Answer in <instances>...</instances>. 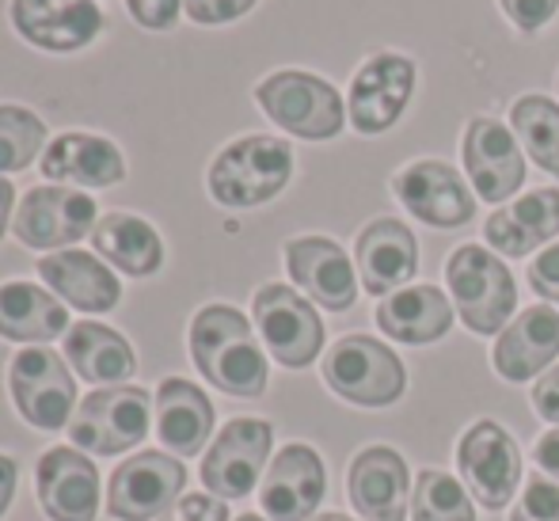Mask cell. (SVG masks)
Instances as JSON below:
<instances>
[{
  "label": "cell",
  "instance_id": "6da1fadb",
  "mask_svg": "<svg viewBox=\"0 0 559 521\" xmlns=\"http://www.w3.org/2000/svg\"><path fill=\"white\" fill-rule=\"evenodd\" d=\"M191 358L199 374L206 377L214 389L228 392V396L255 400L266 392V354L259 346L251 320L233 305H206L194 312L191 320Z\"/></svg>",
  "mask_w": 559,
  "mask_h": 521
},
{
  "label": "cell",
  "instance_id": "7a4b0ae2",
  "mask_svg": "<svg viewBox=\"0 0 559 521\" xmlns=\"http://www.w3.org/2000/svg\"><path fill=\"white\" fill-rule=\"evenodd\" d=\"M294 179V149L271 133H248L228 141L210 164L206 187L228 210H255L278 199Z\"/></svg>",
  "mask_w": 559,
  "mask_h": 521
},
{
  "label": "cell",
  "instance_id": "3957f363",
  "mask_svg": "<svg viewBox=\"0 0 559 521\" xmlns=\"http://www.w3.org/2000/svg\"><path fill=\"white\" fill-rule=\"evenodd\" d=\"M255 104L278 130L301 141H332L343 133L346 107L332 81L305 69H278L255 84Z\"/></svg>",
  "mask_w": 559,
  "mask_h": 521
},
{
  "label": "cell",
  "instance_id": "277c9868",
  "mask_svg": "<svg viewBox=\"0 0 559 521\" xmlns=\"http://www.w3.org/2000/svg\"><path fill=\"white\" fill-rule=\"evenodd\" d=\"M445 282L449 294H453L456 316L476 335L502 331L518 309L514 274L484 244H461L445 263Z\"/></svg>",
  "mask_w": 559,
  "mask_h": 521
},
{
  "label": "cell",
  "instance_id": "5b68a950",
  "mask_svg": "<svg viewBox=\"0 0 559 521\" xmlns=\"http://www.w3.org/2000/svg\"><path fill=\"white\" fill-rule=\"evenodd\" d=\"M324 381L346 404L392 407L407 392V369L373 335H343L324 358Z\"/></svg>",
  "mask_w": 559,
  "mask_h": 521
},
{
  "label": "cell",
  "instance_id": "8992f818",
  "mask_svg": "<svg viewBox=\"0 0 559 521\" xmlns=\"http://www.w3.org/2000/svg\"><path fill=\"white\" fill-rule=\"evenodd\" d=\"M456 469L464 476L468 495L484 510H507L522 487V449L514 434L495 418H479L456 441Z\"/></svg>",
  "mask_w": 559,
  "mask_h": 521
},
{
  "label": "cell",
  "instance_id": "52a82bcc",
  "mask_svg": "<svg viewBox=\"0 0 559 521\" xmlns=\"http://www.w3.org/2000/svg\"><path fill=\"white\" fill-rule=\"evenodd\" d=\"M148 392L138 384H107L76 404L69 438L81 453L118 457L148 434Z\"/></svg>",
  "mask_w": 559,
  "mask_h": 521
},
{
  "label": "cell",
  "instance_id": "ba28073f",
  "mask_svg": "<svg viewBox=\"0 0 559 521\" xmlns=\"http://www.w3.org/2000/svg\"><path fill=\"white\" fill-rule=\"evenodd\" d=\"M251 320L271 358L286 369H305L324 351V320L297 289L282 282H266L251 301Z\"/></svg>",
  "mask_w": 559,
  "mask_h": 521
},
{
  "label": "cell",
  "instance_id": "9c48e42d",
  "mask_svg": "<svg viewBox=\"0 0 559 521\" xmlns=\"http://www.w3.org/2000/svg\"><path fill=\"white\" fill-rule=\"evenodd\" d=\"M8 389L23 423L35 430H61L76 415V381L66 358L46 346H23L8 366Z\"/></svg>",
  "mask_w": 559,
  "mask_h": 521
},
{
  "label": "cell",
  "instance_id": "30bf717a",
  "mask_svg": "<svg viewBox=\"0 0 559 521\" xmlns=\"http://www.w3.org/2000/svg\"><path fill=\"white\" fill-rule=\"evenodd\" d=\"M415 81H419V69L404 54L381 50L366 58L350 81V96H346L350 126L361 138H377V133L392 130L412 104Z\"/></svg>",
  "mask_w": 559,
  "mask_h": 521
},
{
  "label": "cell",
  "instance_id": "8fae6325",
  "mask_svg": "<svg viewBox=\"0 0 559 521\" xmlns=\"http://www.w3.org/2000/svg\"><path fill=\"white\" fill-rule=\"evenodd\" d=\"M96 199L84 191H69L58 183L31 187L15 206L12 233L23 248L35 251H66L96 228Z\"/></svg>",
  "mask_w": 559,
  "mask_h": 521
},
{
  "label": "cell",
  "instance_id": "7c38bea8",
  "mask_svg": "<svg viewBox=\"0 0 559 521\" xmlns=\"http://www.w3.org/2000/svg\"><path fill=\"white\" fill-rule=\"evenodd\" d=\"M187 469L176 457L160 453V449H145V453L130 457L118 464L107 484V514L115 521H160L183 499Z\"/></svg>",
  "mask_w": 559,
  "mask_h": 521
},
{
  "label": "cell",
  "instance_id": "4fadbf2b",
  "mask_svg": "<svg viewBox=\"0 0 559 521\" xmlns=\"http://www.w3.org/2000/svg\"><path fill=\"white\" fill-rule=\"evenodd\" d=\"M274 446V426L266 418H233L222 426L202 461V484L217 499H243L255 492Z\"/></svg>",
  "mask_w": 559,
  "mask_h": 521
},
{
  "label": "cell",
  "instance_id": "5bb4252c",
  "mask_svg": "<svg viewBox=\"0 0 559 521\" xmlns=\"http://www.w3.org/2000/svg\"><path fill=\"white\" fill-rule=\"evenodd\" d=\"M461 161L476 199L491 202V206L510 202L525 183L522 141L499 118H472L461 138Z\"/></svg>",
  "mask_w": 559,
  "mask_h": 521
},
{
  "label": "cell",
  "instance_id": "9a60e30c",
  "mask_svg": "<svg viewBox=\"0 0 559 521\" xmlns=\"http://www.w3.org/2000/svg\"><path fill=\"white\" fill-rule=\"evenodd\" d=\"M392 194L430 228H461L476 217V194L445 161H415L392 176Z\"/></svg>",
  "mask_w": 559,
  "mask_h": 521
},
{
  "label": "cell",
  "instance_id": "2e32d148",
  "mask_svg": "<svg viewBox=\"0 0 559 521\" xmlns=\"http://www.w3.org/2000/svg\"><path fill=\"white\" fill-rule=\"evenodd\" d=\"M8 20L23 43L46 54H76L104 31L96 0H12Z\"/></svg>",
  "mask_w": 559,
  "mask_h": 521
},
{
  "label": "cell",
  "instance_id": "e0dca14e",
  "mask_svg": "<svg viewBox=\"0 0 559 521\" xmlns=\"http://www.w3.org/2000/svg\"><path fill=\"white\" fill-rule=\"evenodd\" d=\"M328 472L312 446L294 441L271 461L259 492V507L266 521H312L317 507L324 502Z\"/></svg>",
  "mask_w": 559,
  "mask_h": 521
},
{
  "label": "cell",
  "instance_id": "ac0fdd59",
  "mask_svg": "<svg viewBox=\"0 0 559 521\" xmlns=\"http://www.w3.org/2000/svg\"><path fill=\"white\" fill-rule=\"evenodd\" d=\"M35 492L53 521H96L99 514V472L76 446H53L38 457Z\"/></svg>",
  "mask_w": 559,
  "mask_h": 521
},
{
  "label": "cell",
  "instance_id": "d6986e66",
  "mask_svg": "<svg viewBox=\"0 0 559 521\" xmlns=\"http://www.w3.org/2000/svg\"><path fill=\"white\" fill-rule=\"evenodd\" d=\"M286 271L297 289L312 297L320 309L346 312L358 301V274L346 251L328 236H294L286 240Z\"/></svg>",
  "mask_w": 559,
  "mask_h": 521
},
{
  "label": "cell",
  "instance_id": "ffe728a7",
  "mask_svg": "<svg viewBox=\"0 0 559 521\" xmlns=\"http://www.w3.org/2000/svg\"><path fill=\"white\" fill-rule=\"evenodd\" d=\"M346 495L366 521H404L412 510L407 461L392 446L361 449L346 472Z\"/></svg>",
  "mask_w": 559,
  "mask_h": 521
},
{
  "label": "cell",
  "instance_id": "44dd1931",
  "mask_svg": "<svg viewBox=\"0 0 559 521\" xmlns=\"http://www.w3.org/2000/svg\"><path fill=\"white\" fill-rule=\"evenodd\" d=\"M354 263L366 294L389 297L404 289L419 271V240L415 233L396 217H377L354 240Z\"/></svg>",
  "mask_w": 559,
  "mask_h": 521
},
{
  "label": "cell",
  "instance_id": "7402d4cb",
  "mask_svg": "<svg viewBox=\"0 0 559 521\" xmlns=\"http://www.w3.org/2000/svg\"><path fill=\"white\" fill-rule=\"evenodd\" d=\"M559 358V312L552 305H533L518 312L499 331L491 351V366L502 381L525 384L537 374H548V366Z\"/></svg>",
  "mask_w": 559,
  "mask_h": 521
},
{
  "label": "cell",
  "instance_id": "603a6c76",
  "mask_svg": "<svg viewBox=\"0 0 559 521\" xmlns=\"http://www.w3.org/2000/svg\"><path fill=\"white\" fill-rule=\"evenodd\" d=\"M43 176L58 187H84V191H99V187H115L126 179V156L115 141L99 138V133H58L43 153Z\"/></svg>",
  "mask_w": 559,
  "mask_h": 521
},
{
  "label": "cell",
  "instance_id": "cb8c5ba5",
  "mask_svg": "<svg viewBox=\"0 0 559 521\" xmlns=\"http://www.w3.org/2000/svg\"><path fill=\"white\" fill-rule=\"evenodd\" d=\"M35 267H38V279L50 286V294H58L61 301L81 312H111L122 301V282L92 251H73V248L50 251Z\"/></svg>",
  "mask_w": 559,
  "mask_h": 521
},
{
  "label": "cell",
  "instance_id": "d4e9b609",
  "mask_svg": "<svg viewBox=\"0 0 559 521\" xmlns=\"http://www.w3.org/2000/svg\"><path fill=\"white\" fill-rule=\"evenodd\" d=\"M559 236V187H540L525 199L499 206L487 217L484 240L491 244L495 256L525 259L530 251L545 248Z\"/></svg>",
  "mask_w": 559,
  "mask_h": 521
},
{
  "label": "cell",
  "instance_id": "484cf974",
  "mask_svg": "<svg viewBox=\"0 0 559 521\" xmlns=\"http://www.w3.org/2000/svg\"><path fill=\"white\" fill-rule=\"evenodd\" d=\"M156 434L176 457H194L214 434V404L199 384L168 377L156 389Z\"/></svg>",
  "mask_w": 559,
  "mask_h": 521
},
{
  "label": "cell",
  "instance_id": "4316f807",
  "mask_svg": "<svg viewBox=\"0 0 559 521\" xmlns=\"http://www.w3.org/2000/svg\"><path fill=\"white\" fill-rule=\"evenodd\" d=\"M377 328L407 346H427L449 335L453 305L438 286H404L377 305Z\"/></svg>",
  "mask_w": 559,
  "mask_h": 521
},
{
  "label": "cell",
  "instance_id": "83f0119b",
  "mask_svg": "<svg viewBox=\"0 0 559 521\" xmlns=\"http://www.w3.org/2000/svg\"><path fill=\"white\" fill-rule=\"evenodd\" d=\"M92 248H96L99 259H107L115 271L130 274V279H148L164 267L160 233L138 213H104L92 228Z\"/></svg>",
  "mask_w": 559,
  "mask_h": 521
},
{
  "label": "cell",
  "instance_id": "f1b7e54d",
  "mask_svg": "<svg viewBox=\"0 0 559 521\" xmlns=\"http://www.w3.org/2000/svg\"><path fill=\"white\" fill-rule=\"evenodd\" d=\"M66 362L92 384H126L138 369L130 339L96 320H81L66 331Z\"/></svg>",
  "mask_w": 559,
  "mask_h": 521
},
{
  "label": "cell",
  "instance_id": "f546056e",
  "mask_svg": "<svg viewBox=\"0 0 559 521\" xmlns=\"http://www.w3.org/2000/svg\"><path fill=\"white\" fill-rule=\"evenodd\" d=\"M69 331V312L50 289L35 282L0 286V339L8 343H50Z\"/></svg>",
  "mask_w": 559,
  "mask_h": 521
},
{
  "label": "cell",
  "instance_id": "4dcf8cb0",
  "mask_svg": "<svg viewBox=\"0 0 559 521\" xmlns=\"http://www.w3.org/2000/svg\"><path fill=\"white\" fill-rule=\"evenodd\" d=\"M510 126L530 161L559 179V104L548 96H522L510 107Z\"/></svg>",
  "mask_w": 559,
  "mask_h": 521
},
{
  "label": "cell",
  "instance_id": "1f68e13d",
  "mask_svg": "<svg viewBox=\"0 0 559 521\" xmlns=\"http://www.w3.org/2000/svg\"><path fill=\"white\" fill-rule=\"evenodd\" d=\"M412 521H476L468 487L442 469H423L412 492Z\"/></svg>",
  "mask_w": 559,
  "mask_h": 521
},
{
  "label": "cell",
  "instance_id": "d6a6232c",
  "mask_svg": "<svg viewBox=\"0 0 559 521\" xmlns=\"http://www.w3.org/2000/svg\"><path fill=\"white\" fill-rule=\"evenodd\" d=\"M46 145V122L31 107L0 104V176L31 168Z\"/></svg>",
  "mask_w": 559,
  "mask_h": 521
},
{
  "label": "cell",
  "instance_id": "836d02e7",
  "mask_svg": "<svg viewBox=\"0 0 559 521\" xmlns=\"http://www.w3.org/2000/svg\"><path fill=\"white\" fill-rule=\"evenodd\" d=\"M510 521H559V484L545 476L525 479V495L518 499Z\"/></svg>",
  "mask_w": 559,
  "mask_h": 521
},
{
  "label": "cell",
  "instance_id": "e575fe53",
  "mask_svg": "<svg viewBox=\"0 0 559 521\" xmlns=\"http://www.w3.org/2000/svg\"><path fill=\"white\" fill-rule=\"evenodd\" d=\"M259 0H183L187 20H194L199 27H222V23H233L240 15H248Z\"/></svg>",
  "mask_w": 559,
  "mask_h": 521
},
{
  "label": "cell",
  "instance_id": "d590c367",
  "mask_svg": "<svg viewBox=\"0 0 559 521\" xmlns=\"http://www.w3.org/2000/svg\"><path fill=\"white\" fill-rule=\"evenodd\" d=\"M507 20L514 23L522 35H537L540 27L556 20L559 12V0H499Z\"/></svg>",
  "mask_w": 559,
  "mask_h": 521
},
{
  "label": "cell",
  "instance_id": "8d00e7d4",
  "mask_svg": "<svg viewBox=\"0 0 559 521\" xmlns=\"http://www.w3.org/2000/svg\"><path fill=\"white\" fill-rule=\"evenodd\" d=\"M126 12L145 31H171L183 12V0H126Z\"/></svg>",
  "mask_w": 559,
  "mask_h": 521
},
{
  "label": "cell",
  "instance_id": "74e56055",
  "mask_svg": "<svg viewBox=\"0 0 559 521\" xmlns=\"http://www.w3.org/2000/svg\"><path fill=\"white\" fill-rule=\"evenodd\" d=\"M530 289L537 297H545V301L559 305V240L548 244L530 263Z\"/></svg>",
  "mask_w": 559,
  "mask_h": 521
},
{
  "label": "cell",
  "instance_id": "f35d334b",
  "mask_svg": "<svg viewBox=\"0 0 559 521\" xmlns=\"http://www.w3.org/2000/svg\"><path fill=\"white\" fill-rule=\"evenodd\" d=\"M160 521H228V507L217 495H183Z\"/></svg>",
  "mask_w": 559,
  "mask_h": 521
},
{
  "label": "cell",
  "instance_id": "ab89813d",
  "mask_svg": "<svg viewBox=\"0 0 559 521\" xmlns=\"http://www.w3.org/2000/svg\"><path fill=\"white\" fill-rule=\"evenodd\" d=\"M533 407L545 423L559 426V366L548 369L537 384H533Z\"/></svg>",
  "mask_w": 559,
  "mask_h": 521
},
{
  "label": "cell",
  "instance_id": "60d3db41",
  "mask_svg": "<svg viewBox=\"0 0 559 521\" xmlns=\"http://www.w3.org/2000/svg\"><path fill=\"white\" fill-rule=\"evenodd\" d=\"M533 461H537L548 476L559 479V430H556V426L548 434H540V441L533 446Z\"/></svg>",
  "mask_w": 559,
  "mask_h": 521
},
{
  "label": "cell",
  "instance_id": "b9f144b4",
  "mask_svg": "<svg viewBox=\"0 0 559 521\" xmlns=\"http://www.w3.org/2000/svg\"><path fill=\"white\" fill-rule=\"evenodd\" d=\"M15 479H20V469H15V461L0 453V518H4L8 502H12V495H15Z\"/></svg>",
  "mask_w": 559,
  "mask_h": 521
},
{
  "label": "cell",
  "instance_id": "7bdbcfd3",
  "mask_svg": "<svg viewBox=\"0 0 559 521\" xmlns=\"http://www.w3.org/2000/svg\"><path fill=\"white\" fill-rule=\"evenodd\" d=\"M12 206H15V187H12V179L0 176V240H4L8 221H12Z\"/></svg>",
  "mask_w": 559,
  "mask_h": 521
},
{
  "label": "cell",
  "instance_id": "ee69618b",
  "mask_svg": "<svg viewBox=\"0 0 559 521\" xmlns=\"http://www.w3.org/2000/svg\"><path fill=\"white\" fill-rule=\"evenodd\" d=\"M312 521H354V518H346V514H317Z\"/></svg>",
  "mask_w": 559,
  "mask_h": 521
},
{
  "label": "cell",
  "instance_id": "f6af8a7d",
  "mask_svg": "<svg viewBox=\"0 0 559 521\" xmlns=\"http://www.w3.org/2000/svg\"><path fill=\"white\" fill-rule=\"evenodd\" d=\"M236 521H266V518H259V514H240Z\"/></svg>",
  "mask_w": 559,
  "mask_h": 521
}]
</instances>
